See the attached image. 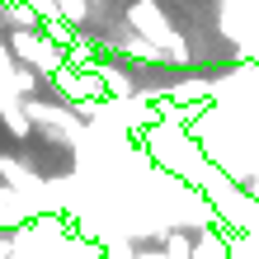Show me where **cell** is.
I'll list each match as a JSON object with an SVG mask.
<instances>
[{
    "label": "cell",
    "mask_w": 259,
    "mask_h": 259,
    "mask_svg": "<svg viewBox=\"0 0 259 259\" xmlns=\"http://www.w3.org/2000/svg\"><path fill=\"white\" fill-rule=\"evenodd\" d=\"M160 245H165L170 259H193V236L189 231H175V226H170V231L160 236Z\"/></svg>",
    "instance_id": "3"
},
{
    "label": "cell",
    "mask_w": 259,
    "mask_h": 259,
    "mask_svg": "<svg viewBox=\"0 0 259 259\" xmlns=\"http://www.w3.org/2000/svg\"><path fill=\"white\" fill-rule=\"evenodd\" d=\"M0 24L14 33V28H42L48 19H42V14L28 5V0H5V5H0Z\"/></svg>",
    "instance_id": "2"
},
{
    "label": "cell",
    "mask_w": 259,
    "mask_h": 259,
    "mask_svg": "<svg viewBox=\"0 0 259 259\" xmlns=\"http://www.w3.org/2000/svg\"><path fill=\"white\" fill-rule=\"evenodd\" d=\"M5 48L14 57V66H28L38 75H52V71L66 66V48L48 33V24L42 28H14V33L5 38Z\"/></svg>",
    "instance_id": "1"
}]
</instances>
